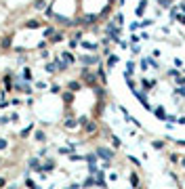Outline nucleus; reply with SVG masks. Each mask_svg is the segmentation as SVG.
<instances>
[{"instance_id": "1", "label": "nucleus", "mask_w": 185, "mask_h": 189, "mask_svg": "<svg viewBox=\"0 0 185 189\" xmlns=\"http://www.w3.org/2000/svg\"><path fill=\"white\" fill-rule=\"evenodd\" d=\"M80 82H84L86 86H97V82H99V78H97V74H92L91 70H88V67H82V71H80Z\"/></svg>"}, {"instance_id": "2", "label": "nucleus", "mask_w": 185, "mask_h": 189, "mask_svg": "<svg viewBox=\"0 0 185 189\" xmlns=\"http://www.w3.org/2000/svg\"><path fill=\"white\" fill-rule=\"evenodd\" d=\"M95 154H97V158H101V160L112 162V158H114V149H109V147H103V145H99L97 149H95Z\"/></svg>"}, {"instance_id": "3", "label": "nucleus", "mask_w": 185, "mask_h": 189, "mask_svg": "<svg viewBox=\"0 0 185 189\" xmlns=\"http://www.w3.org/2000/svg\"><path fill=\"white\" fill-rule=\"evenodd\" d=\"M80 63L86 65V67H91V65H99L101 59L97 55H82V57H80Z\"/></svg>"}, {"instance_id": "4", "label": "nucleus", "mask_w": 185, "mask_h": 189, "mask_svg": "<svg viewBox=\"0 0 185 189\" xmlns=\"http://www.w3.org/2000/svg\"><path fill=\"white\" fill-rule=\"evenodd\" d=\"M82 128H84L86 134H95V133H97V128H99V124H97L95 120H86L84 124H82Z\"/></svg>"}, {"instance_id": "5", "label": "nucleus", "mask_w": 185, "mask_h": 189, "mask_svg": "<svg viewBox=\"0 0 185 189\" xmlns=\"http://www.w3.org/2000/svg\"><path fill=\"white\" fill-rule=\"evenodd\" d=\"M0 49H2V50H11V49H13V36H11V34H7L2 40H0Z\"/></svg>"}, {"instance_id": "6", "label": "nucleus", "mask_w": 185, "mask_h": 189, "mask_svg": "<svg viewBox=\"0 0 185 189\" xmlns=\"http://www.w3.org/2000/svg\"><path fill=\"white\" fill-rule=\"evenodd\" d=\"M133 95H135V97L139 99V101H141V103H143V107H145L147 112H151V105L147 103V99H145V95H143V92H139V91H137V88H135V91H133Z\"/></svg>"}, {"instance_id": "7", "label": "nucleus", "mask_w": 185, "mask_h": 189, "mask_svg": "<svg viewBox=\"0 0 185 189\" xmlns=\"http://www.w3.org/2000/svg\"><path fill=\"white\" fill-rule=\"evenodd\" d=\"M28 166H29V168H34L36 172H40V175H42V166H40V160H38V158H29Z\"/></svg>"}, {"instance_id": "8", "label": "nucleus", "mask_w": 185, "mask_h": 189, "mask_svg": "<svg viewBox=\"0 0 185 189\" xmlns=\"http://www.w3.org/2000/svg\"><path fill=\"white\" fill-rule=\"evenodd\" d=\"M23 28H28V29H38V28H42V23L38 19H28L25 23H23Z\"/></svg>"}, {"instance_id": "9", "label": "nucleus", "mask_w": 185, "mask_h": 189, "mask_svg": "<svg viewBox=\"0 0 185 189\" xmlns=\"http://www.w3.org/2000/svg\"><path fill=\"white\" fill-rule=\"evenodd\" d=\"M61 59H63V61H67L71 65V63H76V57H74V53H71V50H63V53H61Z\"/></svg>"}, {"instance_id": "10", "label": "nucleus", "mask_w": 185, "mask_h": 189, "mask_svg": "<svg viewBox=\"0 0 185 189\" xmlns=\"http://www.w3.org/2000/svg\"><path fill=\"white\" fill-rule=\"evenodd\" d=\"M80 88H82V82H80V80H71V82H67V91L78 92Z\"/></svg>"}, {"instance_id": "11", "label": "nucleus", "mask_w": 185, "mask_h": 189, "mask_svg": "<svg viewBox=\"0 0 185 189\" xmlns=\"http://www.w3.org/2000/svg\"><path fill=\"white\" fill-rule=\"evenodd\" d=\"M55 65H57V70H59V71H65L67 67H70V63H67V61H63L61 57H55Z\"/></svg>"}, {"instance_id": "12", "label": "nucleus", "mask_w": 185, "mask_h": 189, "mask_svg": "<svg viewBox=\"0 0 185 189\" xmlns=\"http://www.w3.org/2000/svg\"><path fill=\"white\" fill-rule=\"evenodd\" d=\"M63 126L67 128V130H74V128L78 126V120H74V118H70V116H67V118L63 120Z\"/></svg>"}, {"instance_id": "13", "label": "nucleus", "mask_w": 185, "mask_h": 189, "mask_svg": "<svg viewBox=\"0 0 185 189\" xmlns=\"http://www.w3.org/2000/svg\"><path fill=\"white\" fill-rule=\"evenodd\" d=\"M50 44H59V42H63V32H55V34L49 38Z\"/></svg>"}, {"instance_id": "14", "label": "nucleus", "mask_w": 185, "mask_h": 189, "mask_svg": "<svg viewBox=\"0 0 185 189\" xmlns=\"http://www.w3.org/2000/svg\"><path fill=\"white\" fill-rule=\"evenodd\" d=\"M97 78H99L101 84L107 82V74H105V70H103V65H101V63H99V70H97Z\"/></svg>"}, {"instance_id": "15", "label": "nucleus", "mask_w": 185, "mask_h": 189, "mask_svg": "<svg viewBox=\"0 0 185 189\" xmlns=\"http://www.w3.org/2000/svg\"><path fill=\"white\" fill-rule=\"evenodd\" d=\"M145 7H147V0H141V2H139V7L135 8V15H137V17H143V13H145Z\"/></svg>"}, {"instance_id": "16", "label": "nucleus", "mask_w": 185, "mask_h": 189, "mask_svg": "<svg viewBox=\"0 0 185 189\" xmlns=\"http://www.w3.org/2000/svg\"><path fill=\"white\" fill-rule=\"evenodd\" d=\"M55 166H57V164H55V160H49V162H44V164H42V175H44V172H50V170H53Z\"/></svg>"}, {"instance_id": "17", "label": "nucleus", "mask_w": 185, "mask_h": 189, "mask_svg": "<svg viewBox=\"0 0 185 189\" xmlns=\"http://www.w3.org/2000/svg\"><path fill=\"white\" fill-rule=\"evenodd\" d=\"M154 116H156L158 120H166V112H164V107H162V105L154 109Z\"/></svg>"}, {"instance_id": "18", "label": "nucleus", "mask_w": 185, "mask_h": 189, "mask_svg": "<svg viewBox=\"0 0 185 189\" xmlns=\"http://www.w3.org/2000/svg\"><path fill=\"white\" fill-rule=\"evenodd\" d=\"M92 91H95L97 99H105V88H103V86H99V84H97V86H92Z\"/></svg>"}, {"instance_id": "19", "label": "nucleus", "mask_w": 185, "mask_h": 189, "mask_svg": "<svg viewBox=\"0 0 185 189\" xmlns=\"http://www.w3.org/2000/svg\"><path fill=\"white\" fill-rule=\"evenodd\" d=\"M61 99H63L65 103L70 105V103H71V101H74V92H71V91H65V92H63V95H61Z\"/></svg>"}, {"instance_id": "20", "label": "nucleus", "mask_w": 185, "mask_h": 189, "mask_svg": "<svg viewBox=\"0 0 185 189\" xmlns=\"http://www.w3.org/2000/svg\"><path fill=\"white\" fill-rule=\"evenodd\" d=\"M116 63H118V55H112V53H109V55H107V67H114Z\"/></svg>"}, {"instance_id": "21", "label": "nucleus", "mask_w": 185, "mask_h": 189, "mask_svg": "<svg viewBox=\"0 0 185 189\" xmlns=\"http://www.w3.org/2000/svg\"><path fill=\"white\" fill-rule=\"evenodd\" d=\"M21 74H23V80H25V82H28V80H29V82H32V67H23V71H21Z\"/></svg>"}, {"instance_id": "22", "label": "nucleus", "mask_w": 185, "mask_h": 189, "mask_svg": "<svg viewBox=\"0 0 185 189\" xmlns=\"http://www.w3.org/2000/svg\"><path fill=\"white\" fill-rule=\"evenodd\" d=\"M141 84H143V88H145V91H150V88L156 86V80H141Z\"/></svg>"}, {"instance_id": "23", "label": "nucleus", "mask_w": 185, "mask_h": 189, "mask_svg": "<svg viewBox=\"0 0 185 189\" xmlns=\"http://www.w3.org/2000/svg\"><path fill=\"white\" fill-rule=\"evenodd\" d=\"M55 32H57V29L53 28V25H46V28H44V38L49 40V38H50V36H53V34H55Z\"/></svg>"}, {"instance_id": "24", "label": "nucleus", "mask_w": 185, "mask_h": 189, "mask_svg": "<svg viewBox=\"0 0 185 189\" xmlns=\"http://www.w3.org/2000/svg\"><path fill=\"white\" fill-rule=\"evenodd\" d=\"M128 181H130V185H133V187H139V185H141V181H139V176H137V172H133Z\"/></svg>"}, {"instance_id": "25", "label": "nucleus", "mask_w": 185, "mask_h": 189, "mask_svg": "<svg viewBox=\"0 0 185 189\" xmlns=\"http://www.w3.org/2000/svg\"><path fill=\"white\" fill-rule=\"evenodd\" d=\"M32 130H34V124H29V126H25V128H23L21 133H19V137H23V139H25V137H28V134L32 133Z\"/></svg>"}, {"instance_id": "26", "label": "nucleus", "mask_w": 185, "mask_h": 189, "mask_svg": "<svg viewBox=\"0 0 185 189\" xmlns=\"http://www.w3.org/2000/svg\"><path fill=\"white\" fill-rule=\"evenodd\" d=\"M114 23L122 28V23H124V15H122V13H116V17H114Z\"/></svg>"}, {"instance_id": "27", "label": "nucleus", "mask_w": 185, "mask_h": 189, "mask_svg": "<svg viewBox=\"0 0 185 189\" xmlns=\"http://www.w3.org/2000/svg\"><path fill=\"white\" fill-rule=\"evenodd\" d=\"M44 70L49 71V74H55V71H57V65H55V61H53V63H46V65H44Z\"/></svg>"}, {"instance_id": "28", "label": "nucleus", "mask_w": 185, "mask_h": 189, "mask_svg": "<svg viewBox=\"0 0 185 189\" xmlns=\"http://www.w3.org/2000/svg\"><path fill=\"white\" fill-rule=\"evenodd\" d=\"M44 4H46L44 0H34V8H36V11H42V8H44Z\"/></svg>"}, {"instance_id": "29", "label": "nucleus", "mask_w": 185, "mask_h": 189, "mask_svg": "<svg viewBox=\"0 0 185 189\" xmlns=\"http://www.w3.org/2000/svg\"><path fill=\"white\" fill-rule=\"evenodd\" d=\"M34 139H36V141H40V143H44V139H46V134H44L42 130H38V133L34 134Z\"/></svg>"}, {"instance_id": "30", "label": "nucleus", "mask_w": 185, "mask_h": 189, "mask_svg": "<svg viewBox=\"0 0 185 189\" xmlns=\"http://www.w3.org/2000/svg\"><path fill=\"white\" fill-rule=\"evenodd\" d=\"M84 160L88 162V164H95V162H97V154H88V155H84Z\"/></svg>"}, {"instance_id": "31", "label": "nucleus", "mask_w": 185, "mask_h": 189, "mask_svg": "<svg viewBox=\"0 0 185 189\" xmlns=\"http://www.w3.org/2000/svg\"><path fill=\"white\" fill-rule=\"evenodd\" d=\"M151 147L154 149H164V141H151Z\"/></svg>"}, {"instance_id": "32", "label": "nucleus", "mask_w": 185, "mask_h": 189, "mask_svg": "<svg viewBox=\"0 0 185 189\" xmlns=\"http://www.w3.org/2000/svg\"><path fill=\"white\" fill-rule=\"evenodd\" d=\"M8 122H11V116H2V118H0V126L8 124Z\"/></svg>"}, {"instance_id": "33", "label": "nucleus", "mask_w": 185, "mask_h": 189, "mask_svg": "<svg viewBox=\"0 0 185 189\" xmlns=\"http://www.w3.org/2000/svg\"><path fill=\"white\" fill-rule=\"evenodd\" d=\"M177 95L179 97H185V84H181V86L177 88Z\"/></svg>"}, {"instance_id": "34", "label": "nucleus", "mask_w": 185, "mask_h": 189, "mask_svg": "<svg viewBox=\"0 0 185 189\" xmlns=\"http://www.w3.org/2000/svg\"><path fill=\"white\" fill-rule=\"evenodd\" d=\"M82 46H84V49H88V50H95V49H97V44H88V42H82Z\"/></svg>"}, {"instance_id": "35", "label": "nucleus", "mask_w": 185, "mask_h": 189, "mask_svg": "<svg viewBox=\"0 0 185 189\" xmlns=\"http://www.w3.org/2000/svg\"><path fill=\"white\" fill-rule=\"evenodd\" d=\"M168 74H171V76L175 78V80H177V78L181 76V71H179V70H171V71H168Z\"/></svg>"}, {"instance_id": "36", "label": "nucleus", "mask_w": 185, "mask_h": 189, "mask_svg": "<svg viewBox=\"0 0 185 189\" xmlns=\"http://www.w3.org/2000/svg\"><path fill=\"white\" fill-rule=\"evenodd\" d=\"M112 143H114V147H120V145H122V143H120V139H118L116 134H114V137H112Z\"/></svg>"}, {"instance_id": "37", "label": "nucleus", "mask_w": 185, "mask_h": 189, "mask_svg": "<svg viewBox=\"0 0 185 189\" xmlns=\"http://www.w3.org/2000/svg\"><path fill=\"white\" fill-rule=\"evenodd\" d=\"M25 185H28L29 189H38V187H36V183L32 181V179H28V181H25Z\"/></svg>"}, {"instance_id": "38", "label": "nucleus", "mask_w": 185, "mask_h": 189, "mask_svg": "<svg viewBox=\"0 0 185 189\" xmlns=\"http://www.w3.org/2000/svg\"><path fill=\"white\" fill-rule=\"evenodd\" d=\"M151 23H154V21H151V19H145V21H141L139 25H141V28H147V25H151Z\"/></svg>"}, {"instance_id": "39", "label": "nucleus", "mask_w": 185, "mask_h": 189, "mask_svg": "<svg viewBox=\"0 0 185 189\" xmlns=\"http://www.w3.org/2000/svg\"><path fill=\"white\" fill-rule=\"evenodd\" d=\"M88 185H95V179H92V176H88L84 181V187H88Z\"/></svg>"}, {"instance_id": "40", "label": "nucleus", "mask_w": 185, "mask_h": 189, "mask_svg": "<svg viewBox=\"0 0 185 189\" xmlns=\"http://www.w3.org/2000/svg\"><path fill=\"white\" fill-rule=\"evenodd\" d=\"M76 46H78V40H76V38H71V40H70V49H76Z\"/></svg>"}, {"instance_id": "41", "label": "nucleus", "mask_w": 185, "mask_h": 189, "mask_svg": "<svg viewBox=\"0 0 185 189\" xmlns=\"http://www.w3.org/2000/svg\"><path fill=\"white\" fill-rule=\"evenodd\" d=\"M59 91H61V88H59V84H53V86H50V92H55V95H57Z\"/></svg>"}, {"instance_id": "42", "label": "nucleus", "mask_w": 185, "mask_h": 189, "mask_svg": "<svg viewBox=\"0 0 185 189\" xmlns=\"http://www.w3.org/2000/svg\"><path fill=\"white\" fill-rule=\"evenodd\" d=\"M175 19H179V21H181V23H183V25H185V15H175Z\"/></svg>"}, {"instance_id": "43", "label": "nucleus", "mask_w": 185, "mask_h": 189, "mask_svg": "<svg viewBox=\"0 0 185 189\" xmlns=\"http://www.w3.org/2000/svg\"><path fill=\"white\" fill-rule=\"evenodd\" d=\"M7 145H8L7 139H0V149H7Z\"/></svg>"}, {"instance_id": "44", "label": "nucleus", "mask_w": 185, "mask_h": 189, "mask_svg": "<svg viewBox=\"0 0 185 189\" xmlns=\"http://www.w3.org/2000/svg\"><path fill=\"white\" fill-rule=\"evenodd\" d=\"M179 158H181L179 154H171V162H179Z\"/></svg>"}, {"instance_id": "45", "label": "nucleus", "mask_w": 185, "mask_h": 189, "mask_svg": "<svg viewBox=\"0 0 185 189\" xmlns=\"http://www.w3.org/2000/svg\"><path fill=\"white\" fill-rule=\"evenodd\" d=\"M4 185H7V179H4V176H0V187H4Z\"/></svg>"}, {"instance_id": "46", "label": "nucleus", "mask_w": 185, "mask_h": 189, "mask_svg": "<svg viewBox=\"0 0 185 189\" xmlns=\"http://www.w3.org/2000/svg\"><path fill=\"white\" fill-rule=\"evenodd\" d=\"M160 2H162V4H171V0H160Z\"/></svg>"}, {"instance_id": "47", "label": "nucleus", "mask_w": 185, "mask_h": 189, "mask_svg": "<svg viewBox=\"0 0 185 189\" xmlns=\"http://www.w3.org/2000/svg\"><path fill=\"white\" fill-rule=\"evenodd\" d=\"M179 8H181V11H183V13H185V4H179Z\"/></svg>"}, {"instance_id": "48", "label": "nucleus", "mask_w": 185, "mask_h": 189, "mask_svg": "<svg viewBox=\"0 0 185 189\" xmlns=\"http://www.w3.org/2000/svg\"><path fill=\"white\" fill-rule=\"evenodd\" d=\"M7 189H17V187H15V185H8V187Z\"/></svg>"}, {"instance_id": "49", "label": "nucleus", "mask_w": 185, "mask_h": 189, "mask_svg": "<svg viewBox=\"0 0 185 189\" xmlns=\"http://www.w3.org/2000/svg\"><path fill=\"white\" fill-rule=\"evenodd\" d=\"M179 122H181V124H185V118H181V120H179Z\"/></svg>"}, {"instance_id": "50", "label": "nucleus", "mask_w": 185, "mask_h": 189, "mask_svg": "<svg viewBox=\"0 0 185 189\" xmlns=\"http://www.w3.org/2000/svg\"><path fill=\"white\" fill-rule=\"evenodd\" d=\"M0 164H2V158H0Z\"/></svg>"}, {"instance_id": "51", "label": "nucleus", "mask_w": 185, "mask_h": 189, "mask_svg": "<svg viewBox=\"0 0 185 189\" xmlns=\"http://www.w3.org/2000/svg\"><path fill=\"white\" fill-rule=\"evenodd\" d=\"M109 2H114V0H109Z\"/></svg>"}, {"instance_id": "52", "label": "nucleus", "mask_w": 185, "mask_h": 189, "mask_svg": "<svg viewBox=\"0 0 185 189\" xmlns=\"http://www.w3.org/2000/svg\"><path fill=\"white\" fill-rule=\"evenodd\" d=\"M49 189H53V187H49Z\"/></svg>"}]
</instances>
